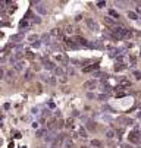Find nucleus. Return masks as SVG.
Here are the masks:
<instances>
[{"label": "nucleus", "mask_w": 141, "mask_h": 148, "mask_svg": "<svg viewBox=\"0 0 141 148\" xmlns=\"http://www.w3.org/2000/svg\"><path fill=\"white\" fill-rule=\"evenodd\" d=\"M134 76H135V79H141V72L140 71H134Z\"/></svg>", "instance_id": "nucleus-28"}, {"label": "nucleus", "mask_w": 141, "mask_h": 148, "mask_svg": "<svg viewBox=\"0 0 141 148\" xmlns=\"http://www.w3.org/2000/svg\"><path fill=\"white\" fill-rule=\"evenodd\" d=\"M60 82H62V84H66V82H68V76H66V75L60 76Z\"/></svg>", "instance_id": "nucleus-32"}, {"label": "nucleus", "mask_w": 141, "mask_h": 148, "mask_svg": "<svg viewBox=\"0 0 141 148\" xmlns=\"http://www.w3.org/2000/svg\"><path fill=\"white\" fill-rule=\"evenodd\" d=\"M129 85H131V82L126 81V79H122V81H121V87H122V88H126V87H129Z\"/></svg>", "instance_id": "nucleus-19"}, {"label": "nucleus", "mask_w": 141, "mask_h": 148, "mask_svg": "<svg viewBox=\"0 0 141 148\" xmlns=\"http://www.w3.org/2000/svg\"><path fill=\"white\" fill-rule=\"evenodd\" d=\"M96 69H99V63H93V65H90V66H85V68L82 69V72H85V73H88V72L96 71Z\"/></svg>", "instance_id": "nucleus-7"}, {"label": "nucleus", "mask_w": 141, "mask_h": 148, "mask_svg": "<svg viewBox=\"0 0 141 148\" xmlns=\"http://www.w3.org/2000/svg\"><path fill=\"white\" fill-rule=\"evenodd\" d=\"M43 63H44V68H46V69H56L54 63H53V62H50V60H44Z\"/></svg>", "instance_id": "nucleus-9"}, {"label": "nucleus", "mask_w": 141, "mask_h": 148, "mask_svg": "<svg viewBox=\"0 0 141 148\" xmlns=\"http://www.w3.org/2000/svg\"><path fill=\"white\" fill-rule=\"evenodd\" d=\"M81 148H90V147H85V145H84V147H81Z\"/></svg>", "instance_id": "nucleus-40"}, {"label": "nucleus", "mask_w": 141, "mask_h": 148, "mask_svg": "<svg viewBox=\"0 0 141 148\" xmlns=\"http://www.w3.org/2000/svg\"><path fill=\"white\" fill-rule=\"evenodd\" d=\"M106 6V2H99L97 3V7H104Z\"/></svg>", "instance_id": "nucleus-35"}, {"label": "nucleus", "mask_w": 141, "mask_h": 148, "mask_svg": "<svg viewBox=\"0 0 141 148\" xmlns=\"http://www.w3.org/2000/svg\"><path fill=\"white\" fill-rule=\"evenodd\" d=\"M19 28H28V21H27V19H22V21L19 22Z\"/></svg>", "instance_id": "nucleus-15"}, {"label": "nucleus", "mask_w": 141, "mask_h": 148, "mask_svg": "<svg viewBox=\"0 0 141 148\" xmlns=\"http://www.w3.org/2000/svg\"><path fill=\"white\" fill-rule=\"evenodd\" d=\"M34 5H35V9H37V10H38V12H40L41 15L47 13V9L44 7V5H43L41 2H34Z\"/></svg>", "instance_id": "nucleus-4"}, {"label": "nucleus", "mask_w": 141, "mask_h": 148, "mask_svg": "<svg viewBox=\"0 0 141 148\" xmlns=\"http://www.w3.org/2000/svg\"><path fill=\"white\" fill-rule=\"evenodd\" d=\"M56 60H57L59 63H62V65H68V57L66 56H63L62 53H59V54H56Z\"/></svg>", "instance_id": "nucleus-5"}, {"label": "nucleus", "mask_w": 141, "mask_h": 148, "mask_svg": "<svg viewBox=\"0 0 141 148\" xmlns=\"http://www.w3.org/2000/svg\"><path fill=\"white\" fill-rule=\"evenodd\" d=\"M122 147H123V148H131L129 145H122Z\"/></svg>", "instance_id": "nucleus-39"}, {"label": "nucleus", "mask_w": 141, "mask_h": 148, "mask_svg": "<svg viewBox=\"0 0 141 148\" xmlns=\"http://www.w3.org/2000/svg\"><path fill=\"white\" fill-rule=\"evenodd\" d=\"M84 88L94 89L96 88V81H94V79H88V81H85V82H84Z\"/></svg>", "instance_id": "nucleus-6"}, {"label": "nucleus", "mask_w": 141, "mask_h": 148, "mask_svg": "<svg viewBox=\"0 0 141 148\" xmlns=\"http://www.w3.org/2000/svg\"><path fill=\"white\" fill-rule=\"evenodd\" d=\"M15 71H16V72L22 71V63H16V65H15Z\"/></svg>", "instance_id": "nucleus-27"}, {"label": "nucleus", "mask_w": 141, "mask_h": 148, "mask_svg": "<svg viewBox=\"0 0 141 148\" xmlns=\"http://www.w3.org/2000/svg\"><path fill=\"white\" fill-rule=\"evenodd\" d=\"M91 145L96 148H103V144H101V141H99V139H93L91 141Z\"/></svg>", "instance_id": "nucleus-11"}, {"label": "nucleus", "mask_w": 141, "mask_h": 148, "mask_svg": "<svg viewBox=\"0 0 141 148\" xmlns=\"http://www.w3.org/2000/svg\"><path fill=\"white\" fill-rule=\"evenodd\" d=\"M65 125H66V123H65L63 120H57V122H56V128H59V129H60V128H63Z\"/></svg>", "instance_id": "nucleus-24"}, {"label": "nucleus", "mask_w": 141, "mask_h": 148, "mask_svg": "<svg viewBox=\"0 0 141 148\" xmlns=\"http://www.w3.org/2000/svg\"><path fill=\"white\" fill-rule=\"evenodd\" d=\"M109 15H110L112 18H119V13H118L116 10H113V9H110V10H109Z\"/></svg>", "instance_id": "nucleus-21"}, {"label": "nucleus", "mask_w": 141, "mask_h": 148, "mask_svg": "<svg viewBox=\"0 0 141 148\" xmlns=\"http://www.w3.org/2000/svg\"><path fill=\"white\" fill-rule=\"evenodd\" d=\"M74 41H75L76 44H79V46H87V47L90 46V43H88L84 37H81V35H75V37H74Z\"/></svg>", "instance_id": "nucleus-3"}, {"label": "nucleus", "mask_w": 141, "mask_h": 148, "mask_svg": "<svg viewBox=\"0 0 141 148\" xmlns=\"http://www.w3.org/2000/svg\"><path fill=\"white\" fill-rule=\"evenodd\" d=\"M128 18L132 19V21H137V19H138V13H137V12H132V10H129V12H128Z\"/></svg>", "instance_id": "nucleus-10"}, {"label": "nucleus", "mask_w": 141, "mask_h": 148, "mask_svg": "<svg viewBox=\"0 0 141 148\" xmlns=\"http://www.w3.org/2000/svg\"><path fill=\"white\" fill-rule=\"evenodd\" d=\"M47 130L46 129H41V130H38V132H37V136H38V138H41V136L44 135V133H46Z\"/></svg>", "instance_id": "nucleus-29"}, {"label": "nucleus", "mask_w": 141, "mask_h": 148, "mask_svg": "<svg viewBox=\"0 0 141 148\" xmlns=\"http://www.w3.org/2000/svg\"><path fill=\"white\" fill-rule=\"evenodd\" d=\"M54 72H56V75H60V76H63V75H65V72H63V69H62V68H56V69H54Z\"/></svg>", "instance_id": "nucleus-23"}, {"label": "nucleus", "mask_w": 141, "mask_h": 148, "mask_svg": "<svg viewBox=\"0 0 141 148\" xmlns=\"http://www.w3.org/2000/svg\"><path fill=\"white\" fill-rule=\"evenodd\" d=\"M19 40H22V35L21 34H16V35L10 37V41H19Z\"/></svg>", "instance_id": "nucleus-18"}, {"label": "nucleus", "mask_w": 141, "mask_h": 148, "mask_svg": "<svg viewBox=\"0 0 141 148\" xmlns=\"http://www.w3.org/2000/svg\"><path fill=\"white\" fill-rule=\"evenodd\" d=\"M129 141L134 142V144H138V142L141 141V135L138 130H134V132H131L129 133Z\"/></svg>", "instance_id": "nucleus-2"}, {"label": "nucleus", "mask_w": 141, "mask_h": 148, "mask_svg": "<svg viewBox=\"0 0 141 148\" xmlns=\"http://www.w3.org/2000/svg\"><path fill=\"white\" fill-rule=\"evenodd\" d=\"M47 82L50 84V85H54V84H56V78H54V76H49V81H47Z\"/></svg>", "instance_id": "nucleus-26"}, {"label": "nucleus", "mask_w": 141, "mask_h": 148, "mask_svg": "<svg viewBox=\"0 0 141 148\" xmlns=\"http://www.w3.org/2000/svg\"><path fill=\"white\" fill-rule=\"evenodd\" d=\"M32 128H34V129H37V128H38V123H37V122H35V123H32Z\"/></svg>", "instance_id": "nucleus-38"}, {"label": "nucleus", "mask_w": 141, "mask_h": 148, "mask_svg": "<svg viewBox=\"0 0 141 148\" xmlns=\"http://www.w3.org/2000/svg\"><path fill=\"white\" fill-rule=\"evenodd\" d=\"M7 76H9V79H7L9 82L13 81V79H15V71H9V72H7Z\"/></svg>", "instance_id": "nucleus-16"}, {"label": "nucleus", "mask_w": 141, "mask_h": 148, "mask_svg": "<svg viewBox=\"0 0 141 148\" xmlns=\"http://www.w3.org/2000/svg\"><path fill=\"white\" fill-rule=\"evenodd\" d=\"M104 22H106L107 25H112V26H115V21H113L110 16H106V18H104Z\"/></svg>", "instance_id": "nucleus-13"}, {"label": "nucleus", "mask_w": 141, "mask_h": 148, "mask_svg": "<svg viewBox=\"0 0 141 148\" xmlns=\"http://www.w3.org/2000/svg\"><path fill=\"white\" fill-rule=\"evenodd\" d=\"M125 68H126L125 65H122V63H119V65H116V66H115V71H116V72H121V71H123Z\"/></svg>", "instance_id": "nucleus-20"}, {"label": "nucleus", "mask_w": 141, "mask_h": 148, "mask_svg": "<svg viewBox=\"0 0 141 148\" xmlns=\"http://www.w3.org/2000/svg\"><path fill=\"white\" fill-rule=\"evenodd\" d=\"M65 148H72V145H74V142L70 141V139H68V138H66V139H65Z\"/></svg>", "instance_id": "nucleus-14"}, {"label": "nucleus", "mask_w": 141, "mask_h": 148, "mask_svg": "<svg viewBox=\"0 0 141 148\" xmlns=\"http://www.w3.org/2000/svg\"><path fill=\"white\" fill-rule=\"evenodd\" d=\"M85 24H87V26H88V28H90L91 31H99V24H97L94 19L87 18V19H85Z\"/></svg>", "instance_id": "nucleus-1"}, {"label": "nucleus", "mask_w": 141, "mask_h": 148, "mask_svg": "<svg viewBox=\"0 0 141 148\" xmlns=\"http://www.w3.org/2000/svg\"><path fill=\"white\" fill-rule=\"evenodd\" d=\"M28 40H29V41H34V40L37 41V40H38V37H37V35H29Z\"/></svg>", "instance_id": "nucleus-34"}, {"label": "nucleus", "mask_w": 141, "mask_h": 148, "mask_svg": "<svg viewBox=\"0 0 141 148\" xmlns=\"http://www.w3.org/2000/svg\"><path fill=\"white\" fill-rule=\"evenodd\" d=\"M106 136H107L109 139H112V138L115 136V132H113V130H107V132H106Z\"/></svg>", "instance_id": "nucleus-25"}, {"label": "nucleus", "mask_w": 141, "mask_h": 148, "mask_svg": "<svg viewBox=\"0 0 141 148\" xmlns=\"http://www.w3.org/2000/svg\"><path fill=\"white\" fill-rule=\"evenodd\" d=\"M27 57H28V59H34V54H32V53H27Z\"/></svg>", "instance_id": "nucleus-37"}, {"label": "nucleus", "mask_w": 141, "mask_h": 148, "mask_svg": "<svg viewBox=\"0 0 141 148\" xmlns=\"http://www.w3.org/2000/svg\"><path fill=\"white\" fill-rule=\"evenodd\" d=\"M50 35H53V37H62V35H63V31L60 30V28H53V30L50 31Z\"/></svg>", "instance_id": "nucleus-8"}, {"label": "nucleus", "mask_w": 141, "mask_h": 148, "mask_svg": "<svg viewBox=\"0 0 141 148\" xmlns=\"http://www.w3.org/2000/svg\"><path fill=\"white\" fill-rule=\"evenodd\" d=\"M78 133H79V136H82V138H87V130L84 129V128H79Z\"/></svg>", "instance_id": "nucleus-17"}, {"label": "nucleus", "mask_w": 141, "mask_h": 148, "mask_svg": "<svg viewBox=\"0 0 141 148\" xmlns=\"http://www.w3.org/2000/svg\"><path fill=\"white\" fill-rule=\"evenodd\" d=\"M88 47H94V48H101V47H103V44H101V43H100V41H96V43H93V44L90 43V46H88Z\"/></svg>", "instance_id": "nucleus-12"}, {"label": "nucleus", "mask_w": 141, "mask_h": 148, "mask_svg": "<svg viewBox=\"0 0 141 148\" xmlns=\"http://www.w3.org/2000/svg\"><path fill=\"white\" fill-rule=\"evenodd\" d=\"M31 78H32V73H31V72H27V73H25V81H29Z\"/></svg>", "instance_id": "nucleus-31"}, {"label": "nucleus", "mask_w": 141, "mask_h": 148, "mask_svg": "<svg viewBox=\"0 0 141 148\" xmlns=\"http://www.w3.org/2000/svg\"><path fill=\"white\" fill-rule=\"evenodd\" d=\"M72 123H74V120H72V119H68L65 126H68V128H72Z\"/></svg>", "instance_id": "nucleus-30"}, {"label": "nucleus", "mask_w": 141, "mask_h": 148, "mask_svg": "<svg viewBox=\"0 0 141 148\" xmlns=\"http://www.w3.org/2000/svg\"><path fill=\"white\" fill-rule=\"evenodd\" d=\"M3 78H5V71L0 69V79H3Z\"/></svg>", "instance_id": "nucleus-36"}, {"label": "nucleus", "mask_w": 141, "mask_h": 148, "mask_svg": "<svg viewBox=\"0 0 141 148\" xmlns=\"http://www.w3.org/2000/svg\"><path fill=\"white\" fill-rule=\"evenodd\" d=\"M87 128L90 130H96V123H94V122H88V123H87Z\"/></svg>", "instance_id": "nucleus-22"}, {"label": "nucleus", "mask_w": 141, "mask_h": 148, "mask_svg": "<svg viewBox=\"0 0 141 148\" xmlns=\"http://www.w3.org/2000/svg\"><path fill=\"white\" fill-rule=\"evenodd\" d=\"M99 100H101V101L107 100V94H100V95H99Z\"/></svg>", "instance_id": "nucleus-33"}]
</instances>
